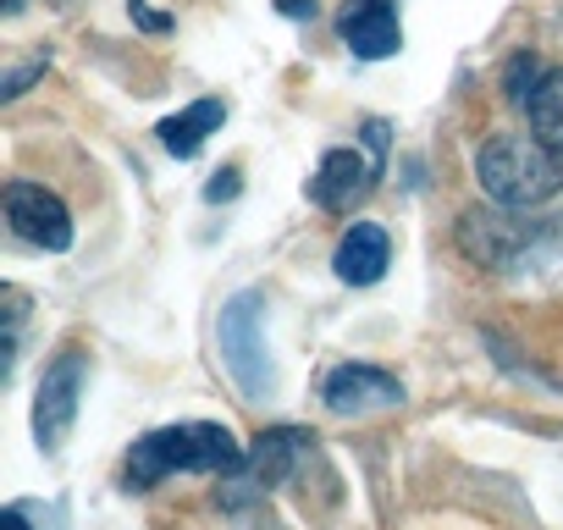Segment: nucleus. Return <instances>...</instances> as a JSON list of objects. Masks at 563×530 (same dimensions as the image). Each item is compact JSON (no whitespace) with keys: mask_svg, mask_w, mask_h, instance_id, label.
<instances>
[{"mask_svg":"<svg viewBox=\"0 0 563 530\" xmlns=\"http://www.w3.org/2000/svg\"><path fill=\"white\" fill-rule=\"evenodd\" d=\"M541 78H547V67H541V62H536L530 51L508 56V67H503V100L525 111V100L536 95V84H541Z\"/></svg>","mask_w":563,"mask_h":530,"instance_id":"4468645a","label":"nucleus"},{"mask_svg":"<svg viewBox=\"0 0 563 530\" xmlns=\"http://www.w3.org/2000/svg\"><path fill=\"white\" fill-rule=\"evenodd\" d=\"M128 12H133V23L144 29V34H166L172 29V18H161V12H150L144 0H128Z\"/></svg>","mask_w":563,"mask_h":530,"instance_id":"f3484780","label":"nucleus"},{"mask_svg":"<svg viewBox=\"0 0 563 530\" xmlns=\"http://www.w3.org/2000/svg\"><path fill=\"white\" fill-rule=\"evenodd\" d=\"M232 194H238V172H232V166L216 172V183H205V199H210V205H221V199H232Z\"/></svg>","mask_w":563,"mask_h":530,"instance_id":"a211bd4d","label":"nucleus"},{"mask_svg":"<svg viewBox=\"0 0 563 530\" xmlns=\"http://www.w3.org/2000/svg\"><path fill=\"white\" fill-rule=\"evenodd\" d=\"M316 453V437L299 431V426H271L254 437V448L243 453V464L232 470V492H271L276 481H288L305 459Z\"/></svg>","mask_w":563,"mask_h":530,"instance_id":"423d86ee","label":"nucleus"},{"mask_svg":"<svg viewBox=\"0 0 563 530\" xmlns=\"http://www.w3.org/2000/svg\"><path fill=\"white\" fill-rule=\"evenodd\" d=\"M34 78H45V62H34V67H23V73H12L7 84H0V100H18V95H23V89H29Z\"/></svg>","mask_w":563,"mask_h":530,"instance_id":"dca6fc26","label":"nucleus"},{"mask_svg":"<svg viewBox=\"0 0 563 530\" xmlns=\"http://www.w3.org/2000/svg\"><path fill=\"white\" fill-rule=\"evenodd\" d=\"M276 12H282V18H299V23H305V18H316V0H276Z\"/></svg>","mask_w":563,"mask_h":530,"instance_id":"6ab92c4d","label":"nucleus"},{"mask_svg":"<svg viewBox=\"0 0 563 530\" xmlns=\"http://www.w3.org/2000/svg\"><path fill=\"white\" fill-rule=\"evenodd\" d=\"M536 227L525 216H514L508 205H475L459 216V249L470 265H481V272H508V265L530 249Z\"/></svg>","mask_w":563,"mask_h":530,"instance_id":"20e7f679","label":"nucleus"},{"mask_svg":"<svg viewBox=\"0 0 563 530\" xmlns=\"http://www.w3.org/2000/svg\"><path fill=\"white\" fill-rule=\"evenodd\" d=\"M475 183L492 205L536 210L563 194V155L547 150L536 133H497L475 150Z\"/></svg>","mask_w":563,"mask_h":530,"instance_id":"f03ea898","label":"nucleus"},{"mask_svg":"<svg viewBox=\"0 0 563 530\" xmlns=\"http://www.w3.org/2000/svg\"><path fill=\"white\" fill-rule=\"evenodd\" d=\"M84 376L89 360L84 349H62V360L40 376V398H34V437L45 453H62V442L78 426V398H84Z\"/></svg>","mask_w":563,"mask_h":530,"instance_id":"39448f33","label":"nucleus"},{"mask_svg":"<svg viewBox=\"0 0 563 530\" xmlns=\"http://www.w3.org/2000/svg\"><path fill=\"white\" fill-rule=\"evenodd\" d=\"M243 442L227 431V426H210V420H183V426H161V431H144L133 448H128V492H150L161 486L166 475H232L243 464Z\"/></svg>","mask_w":563,"mask_h":530,"instance_id":"f257e3e1","label":"nucleus"},{"mask_svg":"<svg viewBox=\"0 0 563 530\" xmlns=\"http://www.w3.org/2000/svg\"><path fill=\"white\" fill-rule=\"evenodd\" d=\"M0 530H34L29 525V508H7V514H0Z\"/></svg>","mask_w":563,"mask_h":530,"instance_id":"aec40b11","label":"nucleus"},{"mask_svg":"<svg viewBox=\"0 0 563 530\" xmlns=\"http://www.w3.org/2000/svg\"><path fill=\"white\" fill-rule=\"evenodd\" d=\"M221 360H227L232 382L243 387V398L276 393V371H271V349H265V299L254 288L232 294L221 310Z\"/></svg>","mask_w":563,"mask_h":530,"instance_id":"7ed1b4c3","label":"nucleus"},{"mask_svg":"<svg viewBox=\"0 0 563 530\" xmlns=\"http://www.w3.org/2000/svg\"><path fill=\"white\" fill-rule=\"evenodd\" d=\"M360 139H365V150H371V155L387 166V122H382V117H371V122L360 128Z\"/></svg>","mask_w":563,"mask_h":530,"instance_id":"2eb2a0df","label":"nucleus"},{"mask_svg":"<svg viewBox=\"0 0 563 530\" xmlns=\"http://www.w3.org/2000/svg\"><path fill=\"white\" fill-rule=\"evenodd\" d=\"M221 122H227V100H194L188 111L166 117L155 133H161V144H166L177 161H194V155L205 150V139L221 133Z\"/></svg>","mask_w":563,"mask_h":530,"instance_id":"f8f14e48","label":"nucleus"},{"mask_svg":"<svg viewBox=\"0 0 563 530\" xmlns=\"http://www.w3.org/2000/svg\"><path fill=\"white\" fill-rule=\"evenodd\" d=\"M321 398H327L332 415L360 420V415H376V409H398L404 404V382L393 371H376V365H338V371H327Z\"/></svg>","mask_w":563,"mask_h":530,"instance_id":"1a4fd4ad","label":"nucleus"},{"mask_svg":"<svg viewBox=\"0 0 563 530\" xmlns=\"http://www.w3.org/2000/svg\"><path fill=\"white\" fill-rule=\"evenodd\" d=\"M338 34H343V45H349L360 62H387V56H398V45H404V29H398L393 0H349L343 18H338Z\"/></svg>","mask_w":563,"mask_h":530,"instance_id":"9d476101","label":"nucleus"},{"mask_svg":"<svg viewBox=\"0 0 563 530\" xmlns=\"http://www.w3.org/2000/svg\"><path fill=\"white\" fill-rule=\"evenodd\" d=\"M7 221L34 249H51V254L73 249V210L45 183H23V177L7 183Z\"/></svg>","mask_w":563,"mask_h":530,"instance_id":"0eeeda50","label":"nucleus"},{"mask_svg":"<svg viewBox=\"0 0 563 530\" xmlns=\"http://www.w3.org/2000/svg\"><path fill=\"white\" fill-rule=\"evenodd\" d=\"M525 122L530 133L563 155V67H547V78L536 84V95L525 100Z\"/></svg>","mask_w":563,"mask_h":530,"instance_id":"ddd939ff","label":"nucleus"},{"mask_svg":"<svg viewBox=\"0 0 563 530\" xmlns=\"http://www.w3.org/2000/svg\"><path fill=\"white\" fill-rule=\"evenodd\" d=\"M387 265H393V243H387V232H382L376 221H354V227L343 232L338 254H332V272H338V283H349V288L382 283Z\"/></svg>","mask_w":563,"mask_h":530,"instance_id":"9b49d317","label":"nucleus"},{"mask_svg":"<svg viewBox=\"0 0 563 530\" xmlns=\"http://www.w3.org/2000/svg\"><path fill=\"white\" fill-rule=\"evenodd\" d=\"M387 166L365 150H327L321 155V166H316V177H310V199L321 205V210H354V205H365L371 199V188H376V177H382Z\"/></svg>","mask_w":563,"mask_h":530,"instance_id":"6e6552de","label":"nucleus"}]
</instances>
